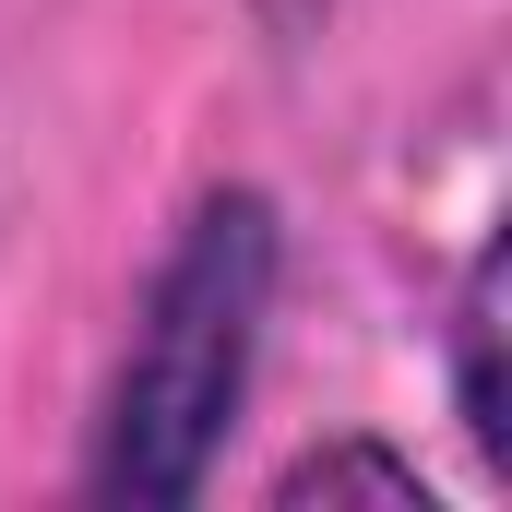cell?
<instances>
[{
  "label": "cell",
  "instance_id": "obj_1",
  "mask_svg": "<svg viewBox=\"0 0 512 512\" xmlns=\"http://www.w3.org/2000/svg\"><path fill=\"white\" fill-rule=\"evenodd\" d=\"M274 274H286V227L251 179L203 191L179 215V239L131 310V346L108 370V405H96V465H84L96 501L120 512L203 501V477L239 429V393H251L262 322H274Z\"/></svg>",
  "mask_w": 512,
  "mask_h": 512
},
{
  "label": "cell",
  "instance_id": "obj_2",
  "mask_svg": "<svg viewBox=\"0 0 512 512\" xmlns=\"http://www.w3.org/2000/svg\"><path fill=\"white\" fill-rule=\"evenodd\" d=\"M453 405H465V441L512 465V417H501V251L465 262V298H453Z\"/></svg>",
  "mask_w": 512,
  "mask_h": 512
},
{
  "label": "cell",
  "instance_id": "obj_3",
  "mask_svg": "<svg viewBox=\"0 0 512 512\" xmlns=\"http://www.w3.org/2000/svg\"><path fill=\"white\" fill-rule=\"evenodd\" d=\"M310 501H382V512H429V477L382 453V441H322L274 477V512H310Z\"/></svg>",
  "mask_w": 512,
  "mask_h": 512
},
{
  "label": "cell",
  "instance_id": "obj_4",
  "mask_svg": "<svg viewBox=\"0 0 512 512\" xmlns=\"http://www.w3.org/2000/svg\"><path fill=\"white\" fill-rule=\"evenodd\" d=\"M262 12H274V24H298V12H310V0H262Z\"/></svg>",
  "mask_w": 512,
  "mask_h": 512
}]
</instances>
